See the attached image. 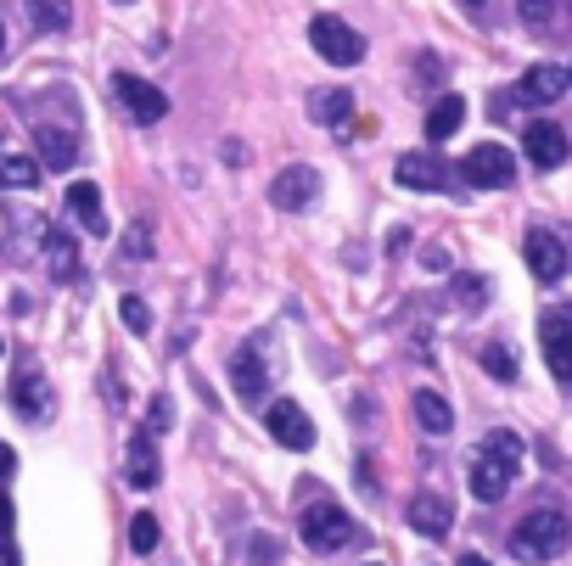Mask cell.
<instances>
[{"instance_id": "obj_16", "label": "cell", "mask_w": 572, "mask_h": 566, "mask_svg": "<svg viewBox=\"0 0 572 566\" xmlns=\"http://www.w3.org/2000/svg\"><path fill=\"white\" fill-rule=\"evenodd\" d=\"M230 387L242 404H264V353L258 348H242L230 359Z\"/></svg>"}, {"instance_id": "obj_27", "label": "cell", "mask_w": 572, "mask_h": 566, "mask_svg": "<svg viewBox=\"0 0 572 566\" xmlns=\"http://www.w3.org/2000/svg\"><path fill=\"white\" fill-rule=\"evenodd\" d=\"M483 449H494L499 460L522 465V438H517V432H505V426H494V432H488V438H483Z\"/></svg>"}, {"instance_id": "obj_38", "label": "cell", "mask_w": 572, "mask_h": 566, "mask_svg": "<svg viewBox=\"0 0 572 566\" xmlns=\"http://www.w3.org/2000/svg\"><path fill=\"white\" fill-rule=\"evenodd\" d=\"M460 7H466V12H483V0H460Z\"/></svg>"}, {"instance_id": "obj_14", "label": "cell", "mask_w": 572, "mask_h": 566, "mask_svg": "<svg viewBox=\"0 0 572 566\" xmlns=\"http://www.w3.org/2000/svg\"><path fill=\"white\" fill-rule=\"evenodd\" d=\"M410 527L427 532V539H449L455 505H449V499H437V493H416V499H410Z\"/></svg>"}, {"instance_id": "obj_24", "label": "cell", "mask_w": 572, "mask_h": 566, "mask_svg": "<svg viewBox=\"0 0 572 566\" xmlns=\"http://www.w3.org/2000/svg\"><path fill=\"white\" fill-rule=\"evenodd\" d=\"M23 7H28L40 35H62V28L74 23V0H23Z\"/></svg>"}, {"instance_id": "obj_20", "label": "cell", "mask_w": 572, "mask_h": 566, "mask_svg": "<svg viewBox=\"0 0 572 566\" xmlns=\"http://www.w3.org/2000/svg\"><path fill=\"white\" fill-rule=\"evenodd\" d=\"M67 214H74L90 236H101V230H107V214H101V191L90 185V180H79L74 191H67Z\"/></svg>"}, {"instance_id": "obj_41", "label": "cell", "mask_w": 572, "mask_h": 566, "mask_svg": "<svg viewBox=\"0 0 572 566\" xmlns=\"http://www.w3.org/2000/svg\"><path fill=\"white\" fill-rule=\"evenodd\" d=\"M118 7H135V0H118Z\"/></svg>"}, {"instance_id": "obj_29", "label": "cell", "mask_w": 572, "mask_h": 566, "mask_svg": "<svg viewBox=\"0 0 572 566\" xmlns=\"http://www.w3.org/2000/svg\"><path fill=\"white\" fill-rule=\"evenodd\" d=\"M118 314H124V325L135 331V337H141V331H152V309L141 304V297H124V304H118Z\"/></svg>"}, {"instance_id": "obj_17", "label": "cell", "mask_w": 572, "mask_h": 566, "mask_svg": "<svg viewBox=\"0 0 572 566\" xmlns=\"http://www.w3.org/2000/svg\"><path fill=\"white\" fill-rule=\"evenodd\" d=\"M410 410H416L421 432H432V438H449V432H455V410H449V398H437L432 387H421V393L410 398Z\"/></svg>"}, {"instance_id": "obj_26", "label": "cell", "mask_w": 572, "mask_h": 566, "mask_svg": "<svg viewBox=\"0 0 572 566\" xmlns=\"http://www.w3.org/2000/svg\"><path fill=\"white\" fill-rule=\"evenodd\" d=\"M483 371H488L494 382H517V353L505 348V343H488V348H483Z\"/></svg>"}, {"instance_id": "obj_39", "label": "cell", "mask_w": 572, "mask_h": 566, "mask_svg": "<svg viewBox=\"0 0 572 566\" xmlns=\"http://www.w3.org/2000/svg\"><path fill=\"white\" fill-rule=\"evenodd\" d=\"M0 51H7V28H0Z\"/></svg>"}, {"instance_id": "obj_8", "label": "cell", "mask_w": 572, "mask_h": 566, "mask_svg": "<svg viewBox=\"0 0 572 566\" xmlns=\"http://www.w3.org/2000/svg\"><path fill=\"white\" fill-rule=\"evenodd\" d=\"M538 343H545V364L556 371V382H572V314H545L538 320Z\"/></svg>"}, {"instance_id": "obj_1", "label": "cell", "mask_w": 572, "mask_h": 566, "mask_svg": "<svg viewBox=\"0 0 572 566\" xmlns=\"http://www.w3.org/2000/svg\"><path fill=\"white\" fill-rule=\"evenodd\" d=\"M567 544H572V516H567V511H556V505L527 511V516L517 522V532H511L517 561H556Z\"/></svg>"}, {"instance_id": "obj_18", "label": "cell", "mask_w": 572, "mask_h": 566, "mask_svg": "<svg viewBox=\"0 0 572 566\" xmlns=\"http://www.w3.org/2000/svg\"><path fill=\"white\" fill-rule=\"evenodd\" d=\"M460 124H466V102H460V95H437V102L427 107V141H432V146L449 141Z\"/></svg>"}, {"instance_id": "obj_30", "label": "cell", "mask_w": 572, "mask_h": 566, "mask_svg": "<svg viewBox=\"0 0 572 566\" xmlns=\"http://www.w3.org/2000/svg\"><path fill=\"white\" fill-rule=\"evenodd\" d=\"M550 7H556V0H517V12H522L527 28H545L550 23Z\"/></svg>"}, {"instance_id": "obj_21", "label": "cell", "mask_w": 572, "mask_h": 566, "mask_svg": "<svg viewBox=\"0 0 572 566\" xmlns=\"http://www.w3.org/2000/svg\"><path fill=\"white\" fill-rule=\"evenodd\" d=\"M135 488H157V477H163V465H157V449H152V432L147 438H135L129 443V472H124Z\"/></svg>"}, {"instance_id": "obj_15", "label": "cell", "mask_w": 572, "mask_h": 566, "mask_svg": "<svg viewBox=\"0 0 572 566\" xmlns=\"http://www.w3.org/2000/svg\"><path fill=\"white\" fill-rule=\"evenodd\" d=\"M40 253H46V270L56 275V281H74L79 275V242L74 236H67V230H56V224H46L40 230Z\"/></svg>"}, {"instance_id": "obj_11", "label": "cell", "mask_w": 572, "mask_h": 566, "mask_svg": "<svg viewBox=\"0 0 572 566\" xmlns=\"http://www.w3.org/2000/svg\"><path fill=\"white\" fill-rule=\"evenodd\" d=\"M522 258H527V270L538 281H561L567 275V247H561V236H550V230H527Z\"/></svg>"}, {"instance_id": "obj_36", "label": "cell", "mask_w": 572, "mask_h": 566, "mask_svg": "<svg viewBox=\"0 0 572 566\" xmlns=\"http://www.w3.org/2000/svg\"><path fill=\"white\" fill-rule=\"evenodd\" d=\"M12 522H17V511H12V499L0 493V532H12Z\"/></svg>"}, {"instance_id": "obj_31", "label": "cell", "mask_w": 572, "mask_h": 566, "mask_svg": "<svg viewBox=\"0 0 572 566\" xmlns=\"http://www.w3.org/2000/svg\"><path fill=\"white\" fill-rule=\"evenodd\" d=\"M455 286H460V304H466V309H478V304H483V297H488V292H483V286H488L483 275H460Z\"/></svg>"}, {"instance_id": "obj_28", "label": "cell", "mask_w": 572, "mask_h": 566, "mask_svg": "<svg viewBox=\"0 0 572 566\" xmlns=\"http://www.w3.org/2000/svg\"><path fill=\"white\" fill-rule=\"evenodd\" d=\"M17 404H23L28 415H46V410H51V393L34 382V376H23V382H17Z\"/></svg>"}, {"instance_id": "obj_9", "label": "cell", "mask_w": 572, "mask_h": 566, "mask_svg": "<svg viewBox=\"0 0 572 566\" xmlns=\"http://www.w3.org/2000/svg\"><path fill=\"white\" fill-rule=\"evenodd\" d=\"M393 180L404 191H444L449 185V169H444V157H432V152H404L393 163Z\"/></svg>"}, {"instance_id": "obj_7", "label": "cell", "mask_w": 572, "mask_h": 566, "mask_svg": "<svg viewBox=\"0 0 572 566\" xmlns=\"http://www.w3.org/2000/svg\"><path fill=\"white\" fill-rule=\"evenodd\" d=\"M315 196H320V175L303 169V163H297V169H281L276 180H269V203H276L281 214H303Z\"/></svg>"}, {"instance_id": "obj_22", "label": "cell", "mask_w": 572, "mask_h": 566, "mask_svg": "<svg viewBox=\"0 0 572 566\" xmlns=\"http://www.w3.org/2000/svg\"><path fill=\"white\" fill-rule=\"evenodd\" d=\"M348 107H354L348 90H315V95H309V118H315V124H331V129L348 124Z\"/></svg>"}, {"instance_id": "obj_37", "label": "cell", "mask_w": 572, "mask_h": 566, "mask_svg": "<svg viewBox=\"0 0 572 566\" xmlns=\"http://www.w3.org/2000/svg\"><path fill=\"white\" fill-rule=\"evenodd\" d=\"M455 566H488V561H483V555H460Z\"/></svg>"}, {"instance_id": "obj_19", "label": "cell", "mask_w": 572, "mask_h": 566, "mask_svg": "<svg viewBox=\"0 0 572 566\" xmlns=\"http://www.w3.org/2000/svg\"><path fill=\"white\" fill-rule=\"evenodd\" d=\"M561 90H567V74H561V68H550V62H538V68H527V74H522V95H527V102H538V107L561 102Z\"/></svg>"}, {"instance_id": "obj_10", "label": "cell", "mask_w": 572, "mask_h": 566, "mask_svg": "<svg viewBox=\"0 0 572 566\" xmlns=\"http://www.w3.org/2000/svg\"><path fill=\"white\" fill-rule=\"evenodd\" d=\"M522 152L533 157V169H561L567 163V129L550 124V118H533L527 136H522Z\"/></svg>"}, {"instance_id": "obj_33", "label": "cell", "mask_w": 572, "mask_h": 566, "mask_svg": "<svg viewBox=\"0 0 572 566\" xmlns=\"http://www.w3.org/2000/svg\"><path fill=\"white\" fill-rule=\"evenodd\" d=\"M124 253H135V258H147V253H152V242H147V224H135V230H129Z\"/></svg>"}, {"instance_id": "obj_2", "label": "cell", "mask_w": 572, "mask_h": 566, "mask_svg": "<svg viewBox=\"0 0 572 566\" xmlns=\"http://www.w3.org/2000/svg\"><path fill=\"white\" fill-rule=\"evenodd\" d=\"M309 46L320 51V62H331V68H359L365 62V40L359 28H348L343 17H309Z\"/></svg>"}, {"instance_id": "obj_34", "label": "cell", "mask_w": 572, "mask_h": 566, "mask_svg": "<svg viewBox=\"0 0 572 566\" xmlns=\"http://www.w3.org/2000/svg\"><path fill=\"white\" fill-rule=\"evenodd\" d=\"M12 472H17V449H12V443H0V483H7Z\"/></svg>"}, {"instance_id": "obj_35", "label": "cell", "mask_w": 572, "mask_h": 566, "mask_svg": "<svg viewBox=\"0 0 572 566\" xmlns=\"http://www.w3.org/2000/svg\"><path fill=\"white\" fill-rule=\"evenodd\" d=\"M0 566H23V561H17V544L7 539V532H0Z\"/></svg>"}, {"instance_id": "obj_5", "label": "cell", "mask_w": 572, "mask_h": 566, "mask_svg": "<svg viewBox=\"0 0 572 566\" xmlns=\"http://www.w3.org/2000/svg\"><path fill=\"white\" fill-rule=\"evenodd\" d=\"M113 95H118V107L135 124H163V113H168V95L157 85H147V79H135V74H118L113 79Z\"/></svg>"}, {"instance_id": "obj_23", "label": "cell", "mask_w": 572, "mask_h": 566, "mask_svg": "<svg viewBox=\"0 0 572 566\" xmlns=\"http://www.w3.org/2000/svg\"><path fill=\"white\" fill-rule=\"evenodd\" d=\"M0 185H12V191L40 185V157H23V152H7V146H0Z\"/></svg>"}, {"instance_id": "obj_40", "label": "cell", "mask_w": 572, "mask_h": 566, "mask_svg": "<svg viewBox=\"0 0 572 566\" xmlns=\"http://www.w3.org/2000/svg\"><path fill=\"white\" fill-rule=\"evenodd\" d=\"M0 353H7V337H0Z\"/></svg>"}, {"instance_id": "obj_6", "label": "cell", "mask_w": 572, "mask_h": 566, "mask_svg": "<svg viewBox=\"0 0 572 566\" xmlns=\"http://www.w3.org/2000/svg\"><path fill=\"white\" fill-rule=\"evenodd\" d=\"M269 438H276L281 449H292V454H303V449H315V421L303 415L292 398H276V404H269Z\"/></svg>"}, {"instance_id": "obj_12", "label": "cell", "mask_w": 572, "mask_h": 566, "mask_svg": "<svg viewBox=\"0 0 572 566\" xmlns=\"http://www.w3.org/2000/svg\"><path fill=\"white\" fill-rule=\"evenodd\" d=\"M517 477V465L511 460H499L494 449H483L478 460H471V493L483 499V505H494V499H505V488H511Z\"/></svg>"}, {"instance_id": "obj_4", "label": "cell", "mask_w": 572, "mask_h": 566, "mask_svg": "<svg viewBox=\"0 0 572 566\" xmlns=\"http://www.w3.org/2000/svg\"><path fill=\"white\" fill-rule=\"evenodd\" d=\"M471 185H483V191H499V185H511L517 180V157L505 152L499 141H483V146H471L466 152V169H460Z\"/></svg>"}, {"instance_id": "obj_13", "label": "cell", "mask_w": 572, "mask_h": 566, "mask_svg": "<svg viewBox=\"0 0 572 566\" xmlns=\"http://www.w3.org/2000/svg\"><path fill=\"white\" fill-rule=\"evenodd\" d=\"M34 146H40V157H46V169H74L79 163V136L74 129H56V124H34Z\"/></svg>"}, {"instance_id": "obj_32", "label": "cell", "mask_w": 572, "mask_h": 566, "mask_svg": "<svg viewBox=\"0 0 572 566\" xmlns=\"http://www.w3.org/2000/svg\"><path fill=\"white\" fill-rule=\"evenodd\" d=\"M276 555H281L276 539H264V532H258V539H253V561H258V566H276Z\"/></svg>"}, {"instance_id": "obj_25", "label": "cell", "mask_w": 572, "mask_h": 566, "mask_svg": "<svg viewBox=\"0 0 572 566\" xmlns=\"http://www.w3.org/2000/svg\"><path fill=\"white\" fill-rule=\"evenodd\" d=\"M157 539H163V527H157V516L152 511H141L129 522V544H135V555H152L157 550Z\"/></svg>"}, {"instance_id": "obj_3", "label": "cell", "mask_w": 572, "mask_h": 566, "mask_svg": "<svg viewBox=\"0 0 572 566\" xmlns=\"http://www.w3.org/2000/svg\"><path fill=\"white\" fill-rule=\"evenodd\" d=\"M297 532H303V544H309L315 555H331V550L354 544V522H348V511H336V505H309Z\"/></svg>"}]
</instances>
